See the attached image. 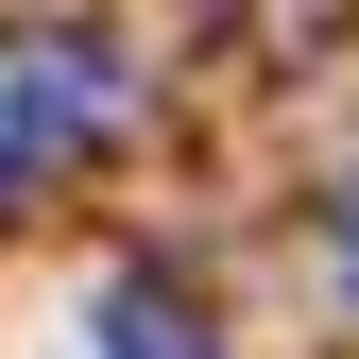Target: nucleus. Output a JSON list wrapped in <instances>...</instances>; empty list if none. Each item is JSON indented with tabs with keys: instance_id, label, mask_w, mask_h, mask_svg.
Wrapping results in <instances>:
<instances>
[{
	"instance_id": "7ed1b4c3",
	"label": "nucleus",
	"mask_w": 359,
	"mask_h": 359,
	"mask_svg": "<svg viewBox=\"0 0 359 359\" xmlns=\"http://www.w3.org/2000/svg\"><path fill=\"white\" fill-rule=\"evenodd\" d=\"M325 257H342V291H359V189H342V205H325Z\"/></svg>"
},
{
	"instance_id": "f03ea898",
	"label": "nucleus",
	"mask_w": 359,
	"mask_h": 359,
	"mask_svg": "<svg viewBox=\"0 0 359 359\" xmlns=\"http://www.w3.org/2000/svg\"><path fill=\"white\" fill-rule=\"evenodd\" d=\"M86 325H103V359H205L171 274H103V308H86Z\"/></svg>"
},
{
	"instance_id": "f257e3e1",
	"label": "nucleus",
	"mask_w": 359,
	"mask_h": 359,
	"mask_svg": "<svg viewBox=\"0 0 359 359\" xmlns=\"http://www.w3.org/2000/svg\"><path fill=\"white\" fill-rule=\"evenodd\" d=\"M103 120H120V69H103V34H18V52H0V205H18L34 171H69Z\"/></svg>"
}]
</instances>
